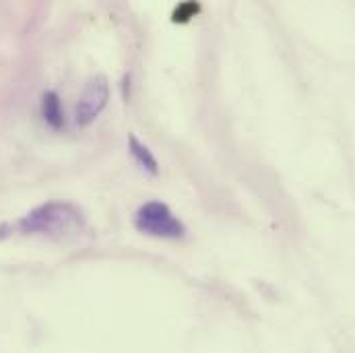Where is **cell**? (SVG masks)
<instances>
[{
    "label": "cell",
    "mask_w": 355,
    "mask_h": 353,
    "mask_svg": "<svg viewBox=\"0 0 355 353\" xmlns=\"http://www.w3.org/2000/svg\"><path fill=\"white\" fill-rule=\"evenodd\" d=\"M83 227H85V217L79 207H75L73 203L52 200V203L37 207L15 225H10V232L62 238V236L79 234Z\"/></svg>",
    "instance_id": "obj_1"
},
{
    "label": "cell",
    "mask_w": 355,
    "mask_h": 353,
    "mask_svg": "<svg viewBox=\"0 0 355 353\" xmlns=\"http://www.w3.org/2000/svg\"><path fill=\"white\" fill-rule=\"evenodd\" d=\"M135 225L139 232L155 238H182L186 234L184 223L170 211L168 205L159 200H149L139 207L135 215Z\"/></svg>",
    "instance_id": "obj_2"
},
{
    "label": "cell",
    "mask_w": 355,
    "mask_h": 353,
    "mask_svg": "<svg viewBox=\"0 0 355 353\" xmlns=\"http://www.w3.org/2000/svg\"><path fill=\"white\" fill-rule=\"evenodd\" d=\"M110 97V87L105 77H93L89 81L81 97H79V105H77V124L85 126L91 120H95L99 116V112L105 107Z\"/></svg>",
    "instance_id": "obj_3"
},
{
    "label": "cell",
    "mask_w": 355,
    "mask_h": 353,
    "mask_svg": "<svg viewBox=\"0 0 355 353\" xmlns=\"http://www.w3.org/2000/svg\"><path fill=\"white\" fill-rule=\"evenodd\" d=\"M42 116L46 118L48 124H52L54 128H60L64 124V118H62V110H60V101H58V95L54 91H48L42 99Z\"/></svg>",
    "instance_id": "obj_4"
},
{
    "label": "cell",
    "mask_w": 355,
    "mask_h": 353,
    "mask_svg": "<svg viewBox=\"0 0 355 353\" xmlns=\"http://www.w3.org/2000/svg\"><path fill=\"white\" fill-rule=\"evenodd\" d=\"M128 143H130V153L135 155V160H137L145 170H149L151 174H157V162H155V157L151 155V151H149L143 143H139V139H137L135 135H130Z\"/></svg>",
    "instance_id": "obj_5"
},
{
    "label": "cell",
    "mask_w": 355,
    "mask_h": 353,
    "mask_svg": "<svg viewBox=\"0 0 355 353\" xmlns=\"http://www.w3.org/2000/svg\"><path fill=\"white\" fill-rule=\"evenodd\" d=\"M198 10V4H194V2H186V4H182L180 8L176 10V19L174 21H188L194 12Z\"/></svg>",
    "instance_id": "obj_6"
}]
</instances>
